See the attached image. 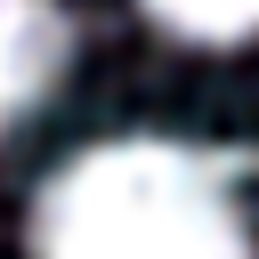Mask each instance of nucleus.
Returning a JSON list of instances; mask_svg holds the SVG:
<instances>
[{
	"label": "nucleus",
	"mask_w": 259,
	"mask_h": 259,
	"mask_svg": "<svg viewBox=\"0 0 259 259\" xmlns=\"http://www.w3.org/2000/svg\"><path fill=\"white\" fill-rule=\"evenodd\" d=\"M32 259H259L243 178L186 138H105L32 202Z\"/></svg>",
	"instance_id": "f257e3e1"
},
{
	"label": "nucleus",
	"mask_w": 259,
	"mask_h": 259,
	"mask_svg": "<svg viewBox=\"0 0 259 259\" xmlns=\"http://www.w3.org/2000/svg\"><path fill=\"white\" fill-rule=\"evenodd\" d=\"M65 49H73L65 0H0V138L49 105Z\"/></svg>",
	"instance_id": "f03ea898"
},
{
	"label": "nucleus",
	"mask_w": 259,
	"mask_h": 259,
	"mask_svg": "<svg viewBox=\"0 0 259 259\" xmlns=\"http://www.w3.org/2000/svg\"><path fill=\"white\" fill-rule=\"evenodd\" d=\"M162 32L194 40V49H243L259 40V0H138Z\"/></svg>",
	"instance_id": "7ed1b4c3"
}]
</instances>
